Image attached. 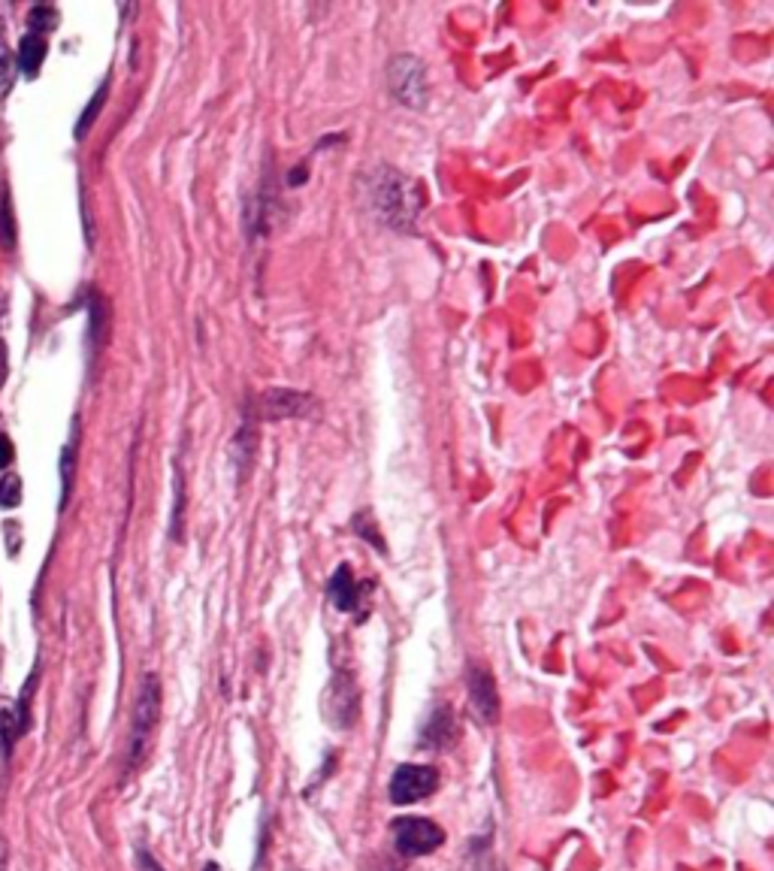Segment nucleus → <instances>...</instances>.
Returning a JSON list of instances; mask_svg holds the SVG:
<instances>
[{"instance_id":"f257e3e1","label":"nucleus","mask_w":774,"mask_h":871,"mask_svg":"<svg viewBox=\"0 0 774 871\" xmlns=\"http://www.w3.org/2000/svg\"><path fill=\"white\" fill-rule=\"evenodd\" d=\"M367 201L372 215L396 234H415L424 209V194L415 180L393 167H375L367 176Z\"/></svg>"},{"instance_id":"412c9836","label":"nucleus","mask_w":774,"mask_h":871,"mask_svg":"<svg viewBox=\"0 0 774 871\" xmlns=\"http://www.w3.org/2000/svg\"><path fill=\"white\" fill-rule=\"evenodd\" d=\"M306 180H309V173H306V164H300V167H293V173H288V185H291V188H297V185H303Z\"/></svg>"},{"instance_id":"9d476101","label":"nucleus","mask_w":774,"mask_h":871,"mask_svg":"<svg viewBox=\"0 0 774 871\" xmlns=\"http://www.w3.org/2000/svg\"><path fill=\"white\" fill-rule=\"evenodd\" d=\"M327 600L333 603L339 612H354L360 605V581L354 578V570L349 563H342L330 581H327Z\"/></svg>"},{"instance_id":"f03ea898","label":"nucleus","mask_w":774,"mask_h":871,"mask_svg":"<svg viewBox=\"0 0 774 871\" xmlns=\"http://www.w3.org/2000/svg\"><path fill=\"white\" fill-rule=\"evenodd\" d=\"M157 717H161V682L157 675H143L140 696H136L134 717H131V741H127V771H134L143 757H146L148 741L155 732Z\"/></svg>"},{"instance_id":"7ed1b4c3","label":"nucleus","mask_w":774,"mask_h":871,"mask_svg":"<svg viewBox=\"0 0 774 871\" xmlns=\"http://www.w3.org/2000/svg\"><path fill=\"white\" fill-rule=\"evenodd\" d=\"M388 91L396 103H403L409 110H424L430 101V79H426L424 61L417 55L391 58L388 64Z\"/></svg>"},{"instance_id":"4be33fe9","label":"nucleus","mask_w":774,"mask_h":871,"mask_svg":"<svg viewBox=\"0 0 774 871\" xmlns=\"http://www.w3.org/2000/svg\"><path fill=\"white\" fill-rule=\"evenodd\" d=\"M10 460H12V448H10V442H7V439L0 436V470H3V467H7Z\"/></svg>"},{"instance_id":"f8f14e48","label":"nucleus","mask_w":774,"mask_h":871,"mask_svg":"<svg viewBox=\"0 0 774 871\" xmlns=\"http://www.w3.org/2000/svg\"><path fill=\"white\" fill-rule=\"evenodd\" d=\"M45 58V40L40 34H28L19 45V68L24 70V76H37V70L43 68Z\"/></svg>"},{"instance_id":"423d86ee","label":"nucleus","mask_w":774,"mask_h":871,"mask_svg":"<svg viewBox=\"0 0 774 871\" xmlns=\"http://www.w3.org/2000/svg\"><path fill=\"white\" fill-rule=\"evenodd\" d=\"M260 418L264 421H288V418H314L321 402L312 393L297 391V388H267L260 393Z\"/></svg>"},{"instance_id":"5701e85b","label":"nucleus","mask_w":774,"mask_h":871,"mask_svg":"<svg viewBox=\"0 0 774 871\" xmlns=\"http://www.w3.org/2000/svg\"><path fill=\"white\" fill-rule=\"evenodd\" d=\"M3 379H7V348L0 342V385H3Z\"/></svg>"},{"instance_id":"b1692460","label":"nucleus","mask_w":774,"mask_h":871,"mask_svg":"<svg viewBox=\"0 0 774 871\" xmlns=\"http://www.w3.org/2000/svg\"><path fill=\"white\" fill-rule=\"evenodd\" d=\"M203 871H221V865H218V862H206V869Z\"/></svg>"},{"instance_id":"ddd939ff","label":"nucleus","mask_w":774,"mask_h":871,"mask_svg":"<svg viewBox=\"0 0 774 871\" xmlns=\"http://www.w3.org/2000/svg\"><path fill=\"white\" fill-rule=\"evenodd\" d=\"M76 448H79V430L73 424V433H70V442L61 451V484H64V493H61V505H68L70 491H73V475H76Z\"/></svg>"},{"instance_id":"20e7f679","label":"nucleus","mask_w":774,"mask_h":871,"mask_svg":"<svg viewBox=\"0 0 774 871\" xmlns=\"http://www.w3.org/2000/svg\"><path fill=\"white\" fill-rule=\"evenodd\" d=\"M391 832L396 850L403 857H412V860L430 857L445 844V829L433 823L430 817H396Z\"/></svg>"},{"instance_id":"0eeeda50","label":"nucleus","mask_w":774,"mask_h":871,"mask_svg":"<svg viewBox=\"0 0 774 871\" xmlns=\"http://www.w3.org/2000/svg\"><path fill=\"white\" fill-rule=\"evenodd\" d=\"M466 693H469V711L482 726H494L499 720V690H496L494 672L482 663L466 666Z\"/></svg>"},{"instance_id":"39448f33","label":"nucleus","mask_w":774,"mask_h":871,"mask_svg":"<svg viewBox=\"0 0 774 871\" xmlns=\"http://www.w3.org/2000/svg\"><path fill=\"white\" fill-rule=\"evenodd\" d=\"M438 787V771L433 766H424V762H403L396 766L391 778V787H388V796H391L393 805H415L426 796L436 793Z\"/></svg>"},{"instance_id":"a211bd4d","label":"nucleus","mask_w":774,"mask_h":871,"mask_svg":"<svg viewBox=\"0 0 774 871\" xmlns=\"http://www.w3.org/2000/svg\"><path fill=\"white\" fill-rule=\"evenodd\" d=\"M31 28L34 31H52L58 24V12L52 10V7H37V10H31Z\"/></svg>"},{"instance_id":"dca6fc26","label":"nucleus","mask_w":774,"mask_h":871,"mask_svg":"<svg viewBox=\"0 0 774 871\" xmlns=\"http://www.w3.org/2000/svg\"><path fill=\"white\" fill-rule=\"evenodd\" d=\"M182 521H185V481L176 472V505H173V524H169V533L176 542H182Z\"/></svg>"},{"instance_id":"2eb2a0df","label":"nucleus","mask_w":774,"mask_h":871,"mask_svg":"<svg viewBox=\"0 0 774 871\" xmlns=\"http://www.w3.org/2000/svg\"><path fill=\"white\" fill-rule=\"evenodd\" d=\"M106 91H110V82H103L101 91H97V94L91 98L89 110L82 112V119H79V127H76V136L85 134V131H89L91 124H94V119H97V112L103 110V101H106Z\"/></svg>"},{"instance_id":"6e6552de","label":"nucleus","mask_w":774,"mask_h":871,"mask_svg":"<svg viewBox=\"0 0 774 871\" xmlns=\"http://www.w3.org/2000/svg\"><path fill=\"white\" fill-rule=\"evenodd\" d=\"M324 711L339 729H351L354 726L360 715V690L349 672H339L337 678H333L330 690H327Z\"/></svg>"},{"instance_id":"4468645a","label":"nucleus","mask_w":774,"mask_h":871,"mask_svg":"<svg viewBox=\"0 0 774 871\" xmlns=\"http://www.w3.org/2000/svg\"><path fill=\"white\" fill-rule=\"evenodd\" d=\"M351 526L358 530L360 539H367V542H372V545L379 547V551H388V545H384V539L379 536V526H375V521H372V514L367 512V509L351 518Z\"/></svg>"},{"instance_id":"9b49d317","label":"nucleus","mask_w":774,"mask_h":871,"mask_svg":"<svg viewBox=\"0 0 774 871\" xmlns=\"http://www.w3.org/2000/svg\"><path fill=\"white\" fill-rule=\"evenodd\" d=\"M255 448H258V436H255V427L242 424V430L236 433L234 439V467H236V475H239V481L246 479L248 475V467H251V460H255Z\"/></svg>"},{"instance_id":"aec40b11","label":"nucleus","mask_w":774,"mask_h":871,"mask_svg":"<svg viewBox=\"0 0 774 871\" xmlns=\"http://www.w3.org/2000/svg\"><path fill=\"white\" fill-rule=\"evenodd\" d=\"M136 865H140V871H164V865H161L146 848L136 850Z\"/></svg>"},{"instance_id":"f3484780","label":"nucleus","mask_w":774,"mask_h":871,"mask_svg":"<svg viewBox=\"0 0 774 871\" xmlns=\"http://www.w3.org/2000/svg\"><path fill=\"white\" fill-rule=\"evenodd\" d=\"M19 500H22V484H19V479H16V475L0 479V505L12 509V505H19Z\"/></svg>"},{"instance_id":"6ab92c4d","label":"nucleus","mask_w":774,"mask_h":871,"mask_svg":"<svg viewBox=\"0 0 774 871\" xmlns=\"http://www.w3.org/2000/svg\"><path fill=\"white\" fill-rule=\"evenodd\" d=\"M12 85V58L7 52V45H0V98H7V91Z\"/></svg>"},{"instance_id":"1a4fd4ad","label":"nucleus","mask_w":774,"mask_h":871,"mask_svg":"<svg viewBox=\"0 0 774 871\" xmlns=\"http://www.w3.org/2000/svg\"><path fill=\"white\" fill-rule=\"evenodd\" d=\"M461 738V726L454 717L451 705H436L426 720L421 724V736H417V748L421 750H448L454 748V741Z\"/></svg>"}]
</instances>
